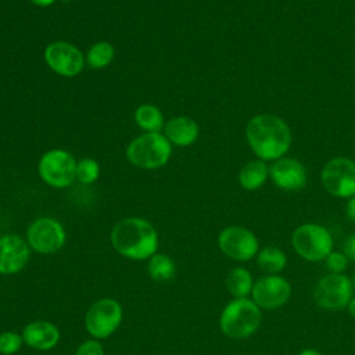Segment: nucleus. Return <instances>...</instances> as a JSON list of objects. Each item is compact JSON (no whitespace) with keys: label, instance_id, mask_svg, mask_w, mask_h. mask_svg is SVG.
<instances>
[{"label":"nucleus","instance_id":"nucleus-20","mask_svg":"<svg viewBox=\"0 0 355 355\" xmlns=\"http://www.w3.org/2000/svg\"><path fill=\"white\" fill-rule=\"evenodd\" d=\"M136 123L146 132H159L164 126L161 110L153 104H141L135 111Z\"/></svg>","mask_w":355,"mask_h":355},{"label":"nucleus","instance_id":"nucleus-23","mask_svg":"<svg viewBox=\"0 0 355 355\" xmlns=\"http://www.w3.org/2000/svg\"><path fill=\"white\" fill-rule=\"evenodd\" d=\"M114 54L115 50L111 43L97 42L87 50L86 61L92 68H104L112 61Z\"/></svg>","mask_w":355,"mask_h":355},{"label":"nucleus","instance_id":"nucleus-14","mask_svg":"<svg viewBox=\"0 0 355 355\" xmlns=\"http://www.w3.org/2000/svg\"><path fill=\"white\" fill-rule=\"evenodd\" d=\"M31 257L26 239L18 234L0 236V275H15L21 272Z\"/></svg>","mask_w":355,"mask_h":355},{"label":"nucleus","instance_id":"nucleus-18","mask_svg":"<svg viewBox=\"0 0 355 355\" xmlns=\"http://www.w3.org/2000/svg\"><path fill=\"white\" fill-rule=\"evenodd\" d=\"M252 276L245 268H233L226 276V288L233 298H247L252 291Z\"/></svg>","mask_w":355,"mask_h":355},{"label":"nucleus","instance_id":"nucleus-25","mask_svg":"<svg viewBox=\"0 0 355 355\" xmlns=\"http://www.w3.org/2000/svg\"><path fill=\"white\" fill-rule=\"evenodd\" d=\"M22 334H18L15 331H1L0 333V354L1 355H12L21 349L24 345Z\"/></svg>","mask_w":355,"mask_h":355},{"label":"nucleus","instance_id":"nucleus-33","mask_svg":"<svg viewBox=\"0 0 355 355\" xmlns=\"http://www.w3.org/2000/svg\"><path fill=\"white\" fill-rule=\"evenodd\" d=\"M352 287H354V290H355V273H354V276H352Z\"/></svg>","mask_w":355,"mask_h":355},{"label":"nucleus","instance_id":"nucleus-26","mask_svg":"<svg viewBox=\"0 0 355 355\" xmlns=\"http://www.w3.org/2000/svg\"><path fill=\"white\" fill-rule=\"evenodd\" d=\"M324 261H326L329 273H343L348 263V258L345 257L344 252H340V251H331Z\"/></svg>","mask_w":355,"mask_h":355},{"label":"nucleus","instance_id":"nucleus-4","mask_svg":"<svg viewBox=\"0 0 355 355\" xmlns=\"http://www.w3.org/2000/svg\"><path fill=\"white\" fill-rule=\"evenodd\" d=\"M172 154L171 141L159 132H146L135 137L126 147V158L141 169L164 166Z\"/></svg>","mask_w":355,"mask_h":355},{"label":"nucleus","instance_id":"nucleus-21","mask_svg":"<svg viewBox=\"0 0 355 355\" xmlns=\"http://www.w3.org/2000/svg\"><path fill=\"white\" fill-rule=\"evenodd\" d=\"M147 272L155 282H168L175 276L176 265L169 255L157 252L148 259Z\"/></svg>","mask_w":355,"mask_h":355},{"label":"nucleus","instance_id":"nucleus-11","mask_svg":"<svg viewBox=\"0 0 355 355\" xmlns=\"http://www.w3.org/2000/svg\"><path fill=\"white\" fill-rule=\"evenodd\" d=\"M220 251L234 261H250L258 254V240L252 232L241 226L225 227L218 237Z\"/></svg>","mask_w":355,"mask_h":355},{"label":"nucleus","instance_id":"nucleus-16","mask_svg":"<svg viewBox=\"0 0 355 355\" xmlns=\"http://www.w3.org/2000/svg\"><path fill=\"white\" fill-rule=\"evenodd\" d=\"M270 176L273 182L284 190H298L305 186L306 171L293 158L279 159L270 168Z\"/></svg>","mask_w":355,"mask_h":355},{"label":"nucleus","instance_id":"nucleus-1","mask_svg":"<svg viewBox=\"0 0 355 355\" xmlns=\"http://www.w3.org/2000/svg\"><path fill=\"white\" fill-rule=\"evenodd\" d=\"M112 248L132 261L150 259L158 250V234L154 226L143 218H125L111 230Z\"/></svg>","mask_w":355,"mask_h":355},{"label":"nucleus","instance_id":"nucleus-8","mask_svg":"<svg viewBox=\"0 0 355 355\" xmlns=\"http://www.w3.org/2000/svg\"><path fill=\"white\" fill-rule=\"evenodd\" d=\"M352 294V282L343 273H327L313 288L316 305L327 311H338L348 306L354 297Z\"/></svg>","mask_w":355,"mask_h":355},{"label":"nucleus","instance_id":"nucleus-7","mask_svg":"<svg viewBox=\"0 0 355 355\" xmlns=\"http://www.w3.org/2000/svg\"><path fill=\"white\" fill-rule=\"evenodd\" d=\"M76 164L78 162L71 153L54 148L42 155L37 169L46 184L55 189H64L76 179Z\"/></svg>","mask_w":355,"mask_h":355},{"label":"nucleus","instance_id":"nucleus-22","mask_svg":"<svg viewBox=\"0 0 355 355\" xmlns=\"http://www.w3.org/2000/svg\"><path fill=\"white\" fill-rule=\"evenodd\" d=\"M266 175L268 168L263 161H251L240 171L239 180L244 189L255 190L263 184Z\"/></svg>","mask_w":355,"mask_h":355},{"label":"nucleus","instance_id":"nucleus-30","mask_svg":"<svg viewBox=\"0 0 355 355\" xmlns=\"http://www.w3.org/2000/svg\"><path fill=\"white\" fill-rule=\"evenodd\" d=\"M31 1L39 7H47V6L53 4L55 0H31Z\"/></svg>","mask_w":355,"mask_h":355},{"label":"nucleus","instance_id":"nucleus-6","mask_svg":"<svg viewBox=\"0 0 355 355\" xmlns=\"http://www.w3.org/2000/svg\"><path fill=\"white\" fill-rule=\"evenodd\" d=\"M123 311L114 298H100L90 305L85 315V327L96 340H104L112 336L121 326Z\"/></svg>","mask_w":355,"mask_h":355},{"label":"nucleus","instance_id":"nucleus-17","mask_svg":"<svg viewBox=\"0 0 355 355\" xmlns=\"http://www.w3.org/2000/svg\"><path fill=\"white\" fill-rule=\"evenodd\" d=\"M165 137L171 144L189 146L198 137V125L189 116H176L166 122Z\"/></svg>","mask_w":355,"mask_h":355},{"label":"nucleus","instance_id":"nucleus-2","mask_svg":"<svg viewBox=\"0 0 355 355\" xmlns=\"http://www.w3.org/2000/svg\"><path fill=\"white\" fill-rule=\"evenodd\" d=\"M247 140L252 151L262 159L282 157L290 147V129L276 115L262 114L254 116L245 129Z\"/></svg>","mask_w":355,"mask_h":355},{"label":"nucleus","instance_id":"nucleus-5","mask_svg":"<svg viewBox=\"0 0 355 355\" xmlns=\"http://www.w3.org/2000/svg\"><path fill=\"white\" fill-rule=\"evenodd\" d=\"M291 243L295 252L311 262L326 259L333 251L331 234L326 227L316 223L298 226L291 236Z\"/></svg>","mask_w":355,"mask_h":355},{"label":"nucleus","instance_id":"nucleus-12","mask_svg":"<svg viewBox=\"0 0 355 355\" xmlns=\"http://www.w3.org/2000/svg\"><path fill=\"white\" fill-rule=\"evenodd\" d=\"M291 295V286L287 279L279 275L262 276L254 282L251 297L252 301L266 311L283 306Z\"/></svg>","mask_w":355,"mask_h":355},{"label":"nucleus","instance_id":"nucleus-27","mask_svg":"<svg viewBox=\"0 0 355 355\" xmlns=\"http://www.w3.org/2000/svg\"><path fill=\"white\" fill-rule=\"evenodd\" d=\"M75 355H105L103 345L98 340L90 338L83 341L75 351Z\"/></svg>","mask_w":355,"mask_h":355},{"label":"nucleus","instance_id":"nucleus-29","mask_svg":"<svg viewBox=\"0 0 355 355\" xmlns=\"http://www.w3.org/2000/svg\"><path fill=\"white\" fill-rule=\"evenodd\" d=\"M347 216L349 218V220L355 222V196H352L347 204Z\"/></svg>","mask_w":355,"mask_h":355},{"label":"nucleus","instance_id":"nucleus-24","mask_svg":"<svg viewBox=\"0 0 355 355\" xmlns=\"http://www.w3.org/2000/svg\"><path fill=\"white\" fill-rule=\"evenodd\" d=\"M100 166L93 158H83L76 164V179L83 184H90L97 180Z\"/></svg>","mask_w":355,"mask_h":355},{"label":"nucleus","instance_id":"nucleus-13","mask_svg":"<svg viewBox=\"0 0 355 355\" xmlns=\"http://www.w3.org/2000/svg\"><path fill=\"white\" fill-rule=\"evenodd\" d=\"M46 64L58 75L72 78L80 73L85 65L82 51L68 42H53L44 50Z\"/></svg>","mask_w":355,"mask_h":355},{"label":"nucleus","instance_id":"nucleus-19","mask_svg":"<svg viewBox=\"0 0 355 355\" xmlns=\"http://www.w3.org/2000/svg\"><path fill=\"white\" fill-rule=\"evenodd\" d=\"M257 263L263 272L269 275H277L286 268L287 257L280 248L269 245L257 254Z\"/></svg>","mask_w":355,"mask_h":355},{"label":"nucleus","instance_id":"nucleus-3","mask_svg":"<svg viewBox=\"0 0 355 355\" xmlns=\"http://www.w3.org/2000/svg\"><path fill=\"white\" fill-rule=\"evenodd\" d=\"M262 320L261 308L250 298H233L222 309L219 318L220 331L234 340L252 336Z\"/></svg>","mask_w":355,"mask_h":355},{"label":"nucleus","instance_id":"nucleus-15","mask_svg":"<svg viewBox=\"0 0 355 355\" xmlns=\"http://www.w3.org/2000/svg\"><path fill=\"white\" fill-rule=\"evenodd\" d=\"M24 343L37 351L53 349L61 338L58 327L49 320H33L22 330Z\"/></svg>","mask_w":355,"mask_h":355},{"label":"nucleus","instance_id":"nucleus-31","mask_svg":"<svg viewBox=\"0 0 355 355\" xmlns=\"http://www.w3.org/2000/svg\"><path fill=\"white\" fill-rule=\"evenodd\" d=\"M348 312H349V315L355 319V297H352L351 298V301H349V304H348Z\"/></svg>","mask_w":355,"mask_h":355},{"label":"nucleus","instance_id":"nucleus-28","mask_svg":"<svg viewBox=\"0 0 355 355\" xmlns=\"http://www.w3.org/2000/svg\"><path fill=\"white\" fill-rule=\"evenodd\" d=\"M343 250H344L345 257H347L349 261L355 262V233L351 234V236H348V237L345 239L344 245H343Z\"/></svg>","mask_w":355,"mask_h":355},{"label":"nucleus","instance_id":"nucleus-10","mask_svg":"<svg viewBox=\"0 0 355 355\" xmlns=\"http://www.w3.org/2000/svg\"><path fill=\"white\" fill-rule=\"evenodd\" d=\"M322 183L336 197L355 196V162L344 157L330 159L323 168Z\"/></svg>","mask_w":355,"mask_h":355},{"label":"nucleus","instance_id":"nucleus-9","mask_svg":"<svg viewBox=\"0 0 355 355\" xmlns=\"http://www.w3.org/2000/svg\"><path fill=\"white\" fill-rule=\"evenodd\" d=\"M65 239L64 226L54 218H37L26 229V241L31 250L43 255H50L61 250Z\"/></svg>","mask_w":355,"mask_h":355},{"label":"nucleus","instance_id":"nucleus-32","mask_svg":"<svg viewBox=\"0 0 355 355\" xmlns=\"http://www.w3.org/2000/svg\"><path fill=\"white\" fill-rule=\"evenodd\" d=\"M298 355H322L319 351H316V349H312V348H308V349H304V351H301Z\"/></svg>","mask_w":355,"mask_h":355}]
</instances>
